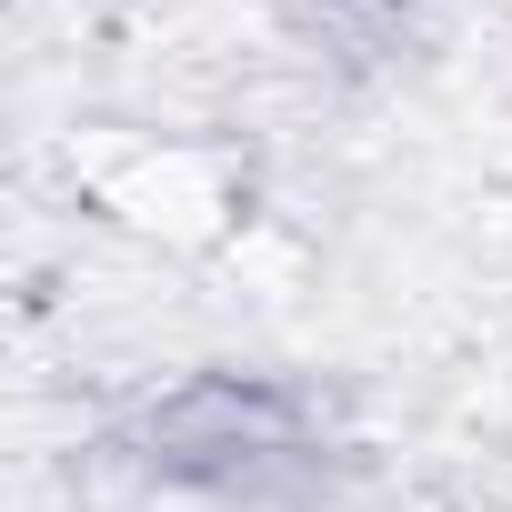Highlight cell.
<instances>
[{
	"instance_id": "1",
	"label": "cell",
	"mask_w": 512,
	"mask_h": 512,
	"mask_svg": "<svg viewBox=\"0 0 512 512\" xmlns=\"http://www.w3.org/2000/svg\"><path fill=\"white\" fill-rule=\"evenodd\" d=\"M131 452L161 482H201V492H251L272 472H312L322 462V422L292 382L272 372H191L181 392H161L131 422Z\"/></svg>"
}]
</instances>
